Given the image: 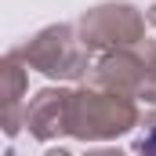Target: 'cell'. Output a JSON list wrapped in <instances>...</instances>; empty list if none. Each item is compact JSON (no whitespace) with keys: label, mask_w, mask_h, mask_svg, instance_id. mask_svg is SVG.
Returning a JSON list of instances; mask_svg holds the SVG:
<instances>
[{"label":"cell","mask_w":156,"mask_h":156,"mask_svg":"<svg viewBox=\"0 0 156 156\" xmlns=\"http://www.w3.org/2000/svg\"><path fill=\"white\" fill-rule=\"evenodd\" d=\"M142 153H145V156H156V131H153L149 142H142Z\"/></svg>","instance_id":"obj_1"}]
</instances>
